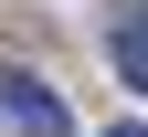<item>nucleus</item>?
<instances>
[{
    "label": "nucleus",
    "instance_id": "3",
    "mask_svg": "<svg viewBox=\"0 0 148 137\" xmlns=\"http://www.w3.org/2000/svg\"><path fill=\"white\" fill-rule=\"evenodd\" d=\"M106 137H148V127H106Z\"/></svg>",
    "mask_w": 148,
    "mask_h": 137
},
{
    "label": "nucleus",
    "instance_id": "2",
    "mask_svg": "<svg viewBox=\"0 0 148 137\" xmlns=\"http://www.w3.org/2000/svg\"><path fill=\"white\" fill-rule=\"evenodd\" d=\"M106 53H116V85H138V95H148V0H138V11H116Z\"/></svg>",
    "mask_w": 148,
    "mask_h": 137
},
{
    "label": "nucleus",
    "instance_id": "1",
    "mask_svg": "<svg viewBox=\"0 0 148 137\" xmlns=\"http://www.w3.org/2000/svg\"><path fill=\"white\" fill-rule=\"evenodd\" d=\"M0 127H11V137H74V116H64V95H53L42 74L0 63Z\"/></svg>",
    "mask_w": 148,
    "mask_h": 137
}]
</instances>
